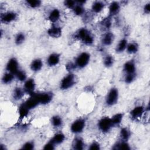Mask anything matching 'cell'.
Instances as JSON below:
<instances>
[{"label":"cell","instance_id":"cell-1","mask_svg":"<svg viewBox=\"0 0 150 150\" xmlns=\"http://www.w3.org/2000/svg\"><path fill=\"white\" fill-rule=\"evenodd\" d=\"M75 37L87 46L92 45L94 42V38L93 35L87 29L85 28L79 29L76 32Z\"/></svg>","mask_w":150,"mask_h":150},{"label":"cell","instance_id":"cell-2","mask_svg":"<svg viewBox=\"0 0 150 150\" xmlns=\"http://www.w3.org/2000/svg\"><path fill=\"white\" fill-rule=\"evenodd\" d=\"M77 78L74 74L71 72L69 73L61 80L60 83V88L62 90H66L71 88L76 83Z\"/></svg>","mask_w":150,"mask_h":150},{"label":"cell","instance_id":"cell-3","mask_svg":"<svg viewBox=\"0 0 150 150\" xmlns=\"http://www.w3.org/2000/svg\"><path fill=\"white\" fill-rule=\"evenodd\" d=\"M119 98V91L116 87H112L105 97V104L108 107L116 104Z\"/></svg>","mask_w":150,"mask_h":150},{"label":"cell","instance_id":"cell-4","mask_svg":"<svg viewBox=\"0 0 150 150\" xmlns=\"http://www.w3.org/2000/svg\"><path fill=\"white\" fill-rule=\"evenodd\" d=\"M91 59L90 54L86 52H83L80 53L76 57L74 63L77 68L83 69L90 62Z\"/></svg>","mask_w":150,"mask_h":150},{"label":"cell","instance_id":"cell-5","mask_svg":"<svg viewBox=\"0 0 150 150\" xmlns=\"http://www.w3.org/2000/svg\"><path fill=\"white\" fill-rule=\"evenodd\" d=\"M98 129L103 133L108 132L113 127L111 118L108 117H103L101 118L97 124Z\"/></svg>","mask_w":150,"mask_h":150},{"label":"cell","instance_id":"cell-6","mask_svg":"<svg viewBox=\"0 0 150 150\" xmlns=\"http://www.w3.org/2000/svg\"><path fill=\"white\" fill-rule=\"evenodd\" d=\"M86 125V120L83 118H79L71 123L70 125V131L74 134H79L83 131Z\"/></svg>","mask_w":150,"mask_h":150},{"label":"cell","instance_id":"cell-7","mask_svg":"<svg viewBox=\"0 0 150 150\" xmlns=\"http://www.w3.org/2000/svg\"><path fill=\"white\" fill-rule=\"evenodd\" d=\"M5 69L8 72L11 73L15 75L19 70V62L18 60L14 57L10 58L6 64Z\"/></svg>","mask_w":150,"mask_h":150},{"label":"cell","instance_id":"cell-8","mask_svg":"<svg viewBox=\"0 0 150 150\" xmlns=\"http://www.w3.org/2000/svg\"><path fill=\"white\" fill-rule=\"evenodd\" d=\"M37 96L39 104L42 105H46L50 103L53 98V94L50 91L38 93H37Z\"/></svg>","mask_w":150,"mask_h":150},{"label":"cell","instance_id":"cell-9","mask_svg":"<svg viewBox=\"0 0 150 150\" xmlns=\"http://www.w3.org/2000/svg\"><path fill=\"white\" fill-rule=\"evenodd\" d=\"M18 14L14 11H7L1 15V22L4 24H8L15 21Z\"/></svg>","mask_w":150,"mask_h":150},{"label":"cell","instance_id":"cell-10","mask_svg":"<svg viewBox=\"0 0 150 150\" xmlns=\"http://www.w3.org/2000/svg\"><path fill=\"white\" fill-rule=\"evenodd\" d=\"M35 88H36V83L33 79L32 78L28 79L24 82L23 88L26 94H28L29 96L34 94Z\"/></svg>","mask_w":150,"mask_h":150},{"label":"cell","instance_id":"cell-11","mask_svg":"<svg viewBox=\"0 0 150 150\" xmlns=\"http://www.w3.org/2000/svg\"><path fill=\"white\" fill-rule=\"evenodd\" d=\"M145 111L146 108L143 105H137L131 110L129 115L132 120H135L142 117Z\"/></svg>","mask_w":150,"mask_h":150},{"label":"cell","instance_id":"cell-12","mask_svg":"<svg viewBox=\"0 0 150 150\" xmlns=\"http://www.w3.org/2000/svg\"><path fill=\"white\" fill-rule=\"evenodd\" d=\"M24 104L30 110L36 108L38 105H39L40 104L38 98L37 93H35L34 94L30 95L29 98L24 102Z\"/></svg>","mask_w":150,"mask_h":150},{"label":"cell","instance_id":"cell-13","mask_svg":"<svg viewBox=\"0 0 150 150\" xmlns=\"http://www.w3.org/2000/svg\"><path fill=\"white\" fill-rule=\"evenodd\" d=\"M60 61V54L57 53H52L50 54L46 60L47 64L50 67H53L57 65Z\"/></svg>","mask_w":150,"mask_h":150},{"label":"cell","instance_id":"cell-14","mask_svg":"<svg viewBox=\"0 0 150 150\" xmlns=\"http://www.w3.org/2000/svg\"><path fill=\"white\" fill-rule=\"evenodd\" d=\"M121 4L119 2L113 1L111 2L108 7V16L113 17L117 15L120 11Z\"/></svg>","mask_w":150,"mask_h":150},{"label":"cell","instance_id":"cell-15","mask_svg":"<svg viewBox=\"0 0 150 150\" xmlns=\"http://www.w3.org/2000/svg\"><path fill=\"white\" fill-rule=\"evenodd\" d=\"M47 33L51 38H59L62 36V29L59 26L52 25L47 29Z\"/></svg>","mask_w":150,"mask_h":150},{"label":"cell","instance_id":"cell-16","mask_svg":"<svg viewBox=\"0 0 150 150\" xmlns=\"http://www.w3.org/2000/svg\"><path fill=\"white\" fill-rule=\"evenodd\" d=\"M115 39V36L112 32L107 31L101 38V43L104 46H110Z\"/></svg>","mask_w":150,"mask_h":150},{"label":"cell","instance_id":"cell-17","mask_svg":"<svg viewBox=\"0 0 150 150\" xmlns=\"http://www.w3.org/2000/svg\"><path fill=\"white\" fill-rule=\"evenodd\" d=\"M123 71L125 74L136 73V64L133 60L126 62L123 66Z\"/></svg>","mask_w":150,"mask_h":150},{"label":"cell","instance_id":"cell-18","mask_svg":"<svg viewBox=\"0 0 150 150\" xmlns=\"http://www.w3.org/2000/svg\"><path fill=\"white\" fill-rule=\"evenodd\" d=\"M43 67V62L39 58L33 59L30 64V69L33 72L39 71Z\"/></svg>","mask_w":150,"mask_h":150},{"label":"cell","instance_id":"cell-19","mask_svg":"<svg viewBox=\"0 0 150 150\" xmlns=\"http://www.w3.org/2000/svg\"><path fill=\"white\" fill-rule=\"evenodd\" d=\"M84 140L79 137L74 138L71 144L72 149L74 150H82L84 148Z\"/></svg>","mask_w":150,"mask_h":150},{"label":"cell","instance_id":"cell-20","mask_svg":"<svg viewBox=\"0 0 150 150\" xmlns=\"http://www.w3.org/2000/svg\"><path fill=\"white\" fill-rule=\"evenodd\" d=\"M61 13L60 11L57 8H54L49 12L48 15V19L52 23L57 22L60 18Z\"/></svg>","mask_w":150,"mask_h":150},{"label":"cell","instance_id":"cell-21","mask_svg":"<svg viewBox=\"0 0 150 150\" xmlns=\"http://www.w3.org/2000/svg\"><path fill=\"white\" fill-rule=\"evenodd\" d=\"M112 149L115 150L118 149H125V150H129L131 149V146L128 141H122L115 142L112 146Z\"/></svg>","mask_w":150,"mask_h":150},{"label":"cell","instance_id":"cell-22","mask_svg":"<svg viewBox=\"0 0 150 150\" xmlns=\"http://www.w3.org/2000/svg\"><path fill=\"white\" fill-rule=\"evenodd\" d=\"M65 139H66L65 135L62 132H58L52 137L50 140L56 145H57L62 144L63 142H64V141H65Z\"/></svg>","mask_w":150,"mask_h":150},{"label":"cell","instance_id":"cell-23","mask_svg":"<svg viewBox=\"0 0 150 150\" xmlns=\"http://www.w3.org/2000/svg\"><path fill=\"white\" fill-rule=\"evenodd\" d=\"M105 4L103 1H96L93 2L91 5V11L93 13H100L104 8Z\"/></svg>","mask_w":150,"mask_h":150},{"label":"cell","instance_id":"cell-24","mask_svg":"<svg viewBox=\"0 0 150 150\" xmlns=\"http://www.w3.org/2000/svg\"><path fill=\"white\" fill-rule=\"evenodd\" d=\"M119 135L121 140L128 141L131 137V132L128 128L122 127L120 131Z\"/></svg>","mask_w":150,"mask_h":150},{"label":"cell","instance_id":"cell-25","mask_svg":"<svg viewBox=\"0 0 150 150\" xmlns=\"http://www.w3.org/2000/svg\"><path fill=\"white\" fill-rule=\"evenodd\" d=\"M128 43V40L126 38L121 39L118 42L117 45H116V47H115V49L116 53H121L124 51H125L126 50Z\"/></svg>","mask_w":150,"mask_h":150},{"label":"cell","instance_id":"cell-26","mask_svg":"<svg viewBox=\"0 0 150 150\" xmlns=\"http://www.w3.org/2000/svg\"><path fill=\"white\" fill-rule=\"evenodd\" d=\"M25 94L26 93L23 88H22L19 87H16L13 90V93H12L13 99L15 101L20 100L23 98Z\"/></svg>","mask_w":150,"mask_h":150},{"label":"cell","instance_id":"cell-27","mask_svg":"<svg viewBox=\"0 0 150 150\" xmlns=\"http://www.w3.org/2000/svg\"><path fill=\"white\" fill-rule=\"evenodd\" d=\"M123 118H124V114L122 112H118L115 114L114 115H112L111 117V120L113 127L119 126L121 124Z\"/></svg>","mask_w":150,"mask_h":150},{"label":"cell","instance_id":"cell-28","mask_svg":"<svg viewBox=\"0 0 150 150\" xmlns=\"http://www.w3.org/2000/svg\"><path fill=\"white\" fill-rule=\"evenodd\" d=\"M139 50V45L136 42H131L128 43L126 51L128 54H132L138 52Z\"/></svg>","mask_w":150,"mask_h":150},{"label":"cell","instance_id":"cell-29","mask_svg":"<svg viewBox=\"0 0 150 150\" xmlns=\"http://www.w3.org/2000/svg\"><path fill=\"white\" fill-rule=\"evenodd\" d=\"M29 111L30 110L25 105L24 103L21 104L18 108V114L19 118L22 120L26 117L28 115Z\"/></svg>","mask_w":150,"mask_h":150},{"label":"cell","instance_id":"cell-30","mask_svg":"<svg viewBox=\"0 0 150 150\" xmlns=\"http://www.w3.org/2000/svg\"><path fill=\"white\" fill-rule=\"evenodd\" d=\"M52 125L54 128H59L62 126L63 121L62 118L59 115H54L52 116L50 120Z\"/></svg>","mask_w":150,"mask_h":150},{"label":"cell","instance_id":"cell-31","mask_svg":"<svg viewBox=\"0 0 150 150\" xmlns=\"http://www.w3.org/2000/svg\"><path fill=\"white\" fill-rule=\"evenodd\" d=\"M15 79V77L13 74L7 71L3 74L1 79V81L2 83L4 84H9L12 83Z\"/></svg>","mask_w":150,"mask_h":150},{"label":"cell","instance_id":"cell-32","mask_svg":"<svg viewBox=\"0 0 150 150\" xmlns=\"http://www.w3.org/2000/svg\"><path fill=\"white\" fill-rule=\"evenodd\" d=\"M114 58L111 54H107L103 60V64L105 67L110 68L114 65Z\"/></svg>","mask_w":150,"mask_h":150},{"label":"cell","instance_id":"cell-33","mask_svg":"<svg viewBox=\"0 0 150 150\" xmlns=\"http://www.w3.org/2000/svg\"><path fill=\"white\" fill-rule=\"evenodd\" d=\"M15 79L18 80L20 82H25L28 79H27V74L23 70L19 69L15 74Z\"/></svg>","mask_w":150,"mask_h":150},{"label":"cell","instance_id":"cell-34","mask_svg":"<svg viewBox=\"0 0 150 150\" xmlns=\"http://www.w3.org/2000/svg\"><path fill=\"white\" fill-rule=\"evenodd\" d=\"M74 14L76 16H82L85 13V9L84 5H79L76 3V6L72 9Z\"/></svg>","mask_w":150,"mask_h":150},{"label":"cell","instance_id":"cell-35","mask_svg":"<svg viewBox=\"0 0 150 150\" xmlns=\"http://www.w3.org/2000/svg\"><path fill=\"white\" fill-rule=\"evenodd\" d=\"M26 40L25 34L23 32L18 33L15 37V43L16 45H21L23 44Z\"/></svg>","mask_w":150,"mask_h":150},{"label":"cell","instance_id":"cell-36","mask_svg":"<svg viewBox=\"0 0 150 150\" xmlns=\"http://www.w3.org/2000/svg\"><path fill=\"white\" fill-rule=\"evenodd\" d=\"M25 3L28 7L32 9L38 8L42 5V1L40 0H29L26 1Z\"/></svg>","mask_w":150,"mask_h":150},{"label":"cell","instance_id":"cell-37","mask_svg":"<svg viewBox=\"0 0 150 150\" xmlns=\"http://www.w3.org/2000/svg\"><path fill=\"white\" fill-rule=\"evenodd\" d=\"M101 25L105 30L108 31V29L111 26V17L108 16L107 17L104 18L101 22Z\"/></svg>","mask_w":150,"mask_h":150},{"label":"cell","instance_id":"cell-38","mask_svg":"<svg viewBox=\"0 0 150 150\" xmlns=\"http://www.w3.org/2000/svg\"><path fill=\"white\" fill-rule=\"evenodd\" d=\"M35 144L33 141H28L22 145L21 149L32 150L35 149Z\"/></svg>","mask_w":150,"mask_h":150},{"label":"cell","instance_id":"cell-39","mask_svg":"<svg viewBox=\"0 0 150 150\" xmlns=\"http://www.w3.org/2000/svg\"><path fill=\"white\" fill-rule=\"evenodd\" d=\"M136 73L134 74H125L124 77V81L127 84L132 83L136 79Z\"/></svg>","mask_w":150,"mask_h":150},{"label":"cell","instance_id":"cell-40","mask_svg":"<svg viewBox=\"0 0 150 150\" xmlns=\"http://www.w3.org/2000/svg\"><path fill=\"white\" fill-rule=\"evenodd\" d=\"M63 4L67 8L73 9L76 5V1L73 0H66L64 1Z\"/></svg>","mask_w":150,"mask_h":150},{"label":"cell","instance_id":"cell-41","mask_svg":"<svg viewBox=\"0 0 150 150\" xmlns=\"http://www.w3.org/2000/svg\"><path fill=\"white\" fill-rule=\"evenodd\" d=\"M56 145L50 139L47 142H46L43 147V149H47V150H53V149H55V147H56Z\"/></svg>","mask_w":150,"mask_h":150},{"label":"cell","instance_id":"cell-42","mask_svg":"<svg viewBox=\"0 0 150 150\" xmlns=\"http://www.w3.org/2000/svg\"><path fill=\"white\" fill-rule=\"evenodd\" d=\"M101 149V145L99 142L97 141H93L88 146L90 150H99Z\"/></svg>","mask_w":150,"mask_h":150},{"label":"cell","instance_id":"cell-43","mask_svg":"<svg viewBox=\"0 0 150 150\" xmlns=\"http://www.w3.org/2000/svg\"><path fill=\"white\" fill-rule=\"evenodd\" d=\"M66 67L67 70L70 71V72H71V71H73V70H74L75 69L77 68L76 65H75V63H71V62L67 63L66 64Z\"/></svg>","mask_w":150,"mask_h":150},{"label":"cell","instance_id":"cell-44","mask_svg":"<svg viewBox=\"0 0 150 150\" xmlns=\"http://www.w3.org/2000/svg\"><path fill=\"white\" fill-rule=\"evenodd\" d=\"M143 11L146 14H149L150 12V3H146V4L144 5V8H143Z\"/></svg>","mask_w":150,"mask_h":150},{"label":"cell","instance_id":"cell-45","mask_svg":"<svg viewBox=\"0 0 150 150\" xmlns=\"http://www.w3.org/2000/svg\"><path fill=\"white\" fill-rule=\"evenodd\" d=\"M6 149V148L5 147V145L1 144V150H5V149Z\"/></svg>","mask_w":150,"mask_h":150}]
</instances>
